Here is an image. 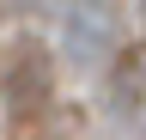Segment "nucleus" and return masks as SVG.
<instances>
[{
  "label": "nucleus",
  "instance_id": "f257e3e1",
  "mask_svg": "<svg viewBox=\"0 0 146 140\" xmlns=\"http://www.w3.org/2000/svg\"><path fill=\"white\" fill-rule=\"evenodd\" d=\"M140 6H146V0H140Z\"/></svg>",
  "mask_w": 146,
  "mask_h": 140
}]
</instances>
